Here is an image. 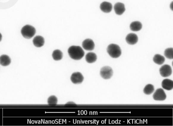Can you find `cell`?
<instances>
[{
    "label": "cell",
    "mask_w": 173,
    "mask_h": 126,
    "mask_svg": "<svg viewBox=\"0 0 173 126\" xmlns=\"http://www.w3.org/2000/svg\"><path fill=\"white\" fill-rule=\"evenodd\" d=\"M68 52L70 57L75 60L81 59L85 54L84 50L79 46H72L68 49Z\"/></svg>",
    "instance_id": "1"
},
{
    "label": "cell",
    "mask_w": 173,
    "mask_h": 126,
    "mask_svg": "<svg viewBox=\"0 0 173 126\" xmlns=\"http://www.w3.org/2000/svg\"><path fill=\"white\" fill-rule=\"evenodd\" d=\"M11 60L8 56L3 55L0 57V64L3 66H7L10 64Z\"/></svg>",
    "instance_id": "14"
},
{
    "label": "cell",
    "mask_w": 173,
    "mask_h": 126,
    "mask_svg": "<svg viewBox=\"0 0 173 126\" xmlns=\"http://www.w3.org/2000/svg\"><path fill=\"white\" fill-rule=\"evenodd\" d=\"M36 33L35 28L33 26L27 25L23 27L21 30V33L24 38L30 39L34 37Z\"/></svg>",
    "instance_id": "3"
},
{
    "label": "cell",
    "mask_w": 173,
    "mask_h": 126,
    "mask_svg": "<svg viewBox=\"0 0 173 126\" xmlns=\"http://www.w3.org/2000/svg\"><path fill=\"white\" fill-rule=\"evenodd\" d=\"M58 99L56 97L52 96L48 99V103L49 105H56L57 103Z\"/></svg>",
    "instance_id": "21"
},
{
    "label": "cell",
    "mask_w": 173,
    "mask_h": 126,
    "mask_svg": "<svg viewBox=\"0 0 173 126\" xmlns=\"http://www.w3.org/2000/svg\"><path fill=\"white\" fill-rule=\"evenodd\" d=\"M164 55L167 59H173V49L172 48H167L164 52Z\"/></svg>",
    "instance_id": "20"
},
{
    "label": "cell",
    "mask_w": 173,
    "mask_h": 126,
    "mask_svg": "<svg viewBox=\"0 0 173 126\" xmlns=\"http://www.w3.org/2000/svg\"><path fill=\"white\" fill-rule=\"evenodd\" d=\"M153 61L157 64L162 65L165 61V58L163 56L157 54L153 57Z\"/></svg>",
    "instance_id": "17"
},
{
    "label": "cell",
    "mask_w": 173,
    "mask_h": 126,
    "mask_svg": "<svg viewBox=\"0 0 173 126\" xmlns=\"http://www.w3.org/2000/svg\"><path fill=\"white\" fill-rule=\"evenodd\" d=\"M170 8L173 10V2H172V3L171 4H170Z\"/></svg>",
    "instance_id": "22"
},
{
    "label": "cell",
    "mask_w": 173,
    "mask_h": 126,
    "mask_svg": "<svg viewBox=\"0 0 173 126\" xmlns=\"http://www.w3.org/2000/svg\"><path fill=\"white\" fill-rule=\"evenodd\" d=\"M113 70L111 68L108 66H105L102 68L100 72V74L102 78L105 79H110L113 76Z\"/></svg>",
    "instance_id": "4"
},
{
    "label": "cell",
    "mask_w": 173,
    "mask_h": 126,
    "mask_svg": "<svg viewBox=\"0 0 173 126\" xmlns=\"http://www.w3.org/2000/svg\"><path fill=\"white\" fill-rule=\"evenodd\" d=\"M160 74L163 77H167L171 75L172 73V70L169 65H163L160 69Z\"/></svg>",
    "instance_id": "6"
},
{
    "label": "cell",
    "mask_w": 173,
    "mask_h": 126,
    "mask_svg": "<svg viewBox=\"0 0 173 126\" xmlns=\"http://www.w3.org/2000/svg\"><path fill=\"white\" fill-rule=\"evenodd\" d=\"M114 9L115 13L119 15L122 14L125 11V6L123 4L118 2L114 5Z\"/></svg>",
    "instance_id": "10"
},
{
    "label": "cell",
    "mask_w": 173,
    "mask_h": 126,
    "mask_svg": "<svg viewBox=\"0 0 173 126\" xmlns=\"http://www.w3.org/2000/svg\"><path fill=\"white\" fill-rule=\"evenodd\" d=\"M83 48L87 51L93 50L95 48V43L94 41L90 39H87L82 42Z\"/></svg>",
    "instance_id": "8"
},
{
    "label": "cell",
    "mask_w": 173,
    "mask_h": 126,
    "mask_svg": "<svg viewBox=\"0 0 173 126\" xmlns=\"http://www.w3.org/2000/svg\"><path fill=\"white\" fill-rule=\"evenodd\" d=\"M53 59L56 61H58L62 59L63 53L60 50H56L54 51L52 54Z\"/></svg>",
    "instance_id": "18"
},
{
    "label": "cell",
    "mask_w": 173,
    "mask_h": 126,
    "mask_svg": "<svg viewBox=\"0 0 173 126\" xmlns=\"http://www.w3.org/2000/svg\"><path fill=\"white\" fill-rule=\"evenodd\" d=\"M86 61L89 63H94L96 61L97 56L93 52H89L87 53L86 56Z\"/></svg>",
    "instance_id": "16"
},
{
    "label": "cell",
    "mask_w": 173,
    "mask_h": 126,
    "mask_svg": "<svg viewBox=\"0 0 173 126\" xmlns=\"http://www.w3.org/2000/svg\"><path fill=\"white\" fill-rule=\"evenodd\" d=\"M70 80L74 84H80L83 81L84 77L80 72H76L72 74Z\"/></svg>",
    "instance_id": "7"
},
{
    "label": "cell",
    "mask_w": 173,
    "mask_h": 126,
    "mask_svg": "<svg viewBox=\"0 0 173 126\" xmlns=\"http://www.w3.org/2000/svg\"><path fill=\"white\" fill-rule=\"evenodd\" d=\"M155 89L154 86L152 85L148 84L146 85L144 89V93L147 95H150L154 91Z\"/></svg>",
    "instance_id": "19"
},
{
    "label": "cell",
    "mask_w": 173,
    "mask_h": 126,
    "mask_svg": "<svg viewBox=\"0 0 173 126\" xmlns=\"http://www.w3.org/2000/svg\"><path fill=\"white\" fill-rule=\"evenodd\" d=\"M138 40V37L135 34L131 33L129 34L126 36V40L127 43L129 44L133 45L137 43Z\"/></svg>",
    "instance_id": "9"
},
{
    "label": "cell",
    "mask_w": 173,
    "mask_h": 126,
    "mask_svg": "<svg viewBox=\"0 0 173 126\" xmlns=\"http://www.w3.org/2000/svg\"><path fill=\"white\" fill-rule=\"evenodd\" d=\"M33 42L35 47L38 48L42 47L44 45V38L42 36H37L34 38Z\"/></svg>",
    "instance_id": "12"
},
{
    "label": "cell",
    "mask_w": 173,
    "mask_h": 126,
    "mask_svg": "<svg viewBox=\"0 0 173 126\" xmlns=\"http://www.w3.org/2000/svg\"><path fill=\"white\" fill-rule=\"evenodd\" d=\"M153 97L155 101H164L166 98V95L165 92L162 88H159L153 94Z\"/></svg>",
    "instance_id": "5"
},
{
    "label": "cell",
    "mask_w": 173,
    "mask_h": 126,
    "mask_svg": "<svg viewBox=\"0 0 173 126\" xmlns=\"http://www.w3.org/2000/svg\"><path fill=\"white\" fill-rule=\"evenodd\" d=\"M101 10L106 13H110L113 9V6L110 2L104 1L101 4L100 6Z\"/></svg>",
    "instance_id": "11"
},
{
    "label": "cell",
    "mask_w": 173,
    "mask_h": 126,
    "mask_svg": "<svg viewBox=\"0 0 173 126\" xmlns=\"http://www.w3.org/2000/svg\"><path fill=\"white\" fill-rule=\"evenodd\" d=\"M107 52L110 56L116 59L120 57L121 54V50L119 46L115 44L109 45L107 48Z\"/></svg>",
    "instance_id": "2"
},
{
    "label": "cell",
    "mask_w": 173,
    "mask_h": 126,
    "mask_svg": "<svg viewBox=\"0 0 173 126\" xmlns=\"http://www.w3.org/2000/svg\"><path fill=\"white\" fill-rule=\"evenodd\" d=\"M2 35L1 34V33H0V42H1V40H2Z\"/></svg>",
    "instance_id": "23"
},
{
    "label": "cell",
    "mask_w": 173,
    "mask_h": 126,
    "mask_svg": "<svg viewBox=\"0 0 173 126\" xmlns=\"http://www.w3.org/2000/svg\"><path fill=\"white\" fill-rule=\"evenodd\" d=\"M162 86L163 88L166 90H171L173 88V81L171 80L165 79L162 82Z\"/></svg>",
    "instance_id": "13"
},
{
    "label": "cell",
    "mask_w": 173,
    "mask_h": 126,
    "mask_svg": "<svg viewBox=\"0 0 173 126\" xmlns=\"http://www.w3.org/2000/svg\"><path fill=\"white\" fill-rule=\"evenodd\" d=\"M142 27V24L139 21L133 22L130 24V30L133 31H140Z\"/></svg>",
    "instance_id": "15"
}]
</instances>
